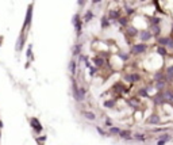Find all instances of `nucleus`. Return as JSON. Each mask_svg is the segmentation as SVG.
I'll return each instance as SVG.
<instances>
[{"label": "nucleus", "mask_w": 173, "mask_h": 145, "mask_svg": "<svg viewBox=\"0 0 173 145\" xmlns=\"http://www.w3.org/2000/svg\"><path fill=\"white\" fill-rule=\"evenodd\" d=\"M92 18H93V14H92V11H88V12L85 14V16H84V21H85V22H89Z\"/></svg>", "instance_id": "obj_19"}, {"label": "nucleus", "mask_w": 173, "mask_h": 145, "mask_svg": "<svg viewBox=\"0 0 173 145\" xmlns=\"http://www.w3.org/2000/svg\"><path fill=\"white\" fill-rule=\"evenodd\" d=\"M0 136H2V133H0Z\"/></svg>", "instance_id": "obj_34"}, {"label": "nucleus", "mask_w": 173, "mask_h": 145, "mask_svg": "<svg viewBox=\"0 0 173 145\" xmlns=\"http://www.w3.org/2000/svg\"><path fill=\"white\" fill-rule=\"evenodd\" d=\"M0 44H2V38H0Z\"/></svg>", "instance_id": "obj_33"}, {"label": "nucleus", "mask_w": 173, "mask_h": 145, "mask_svg": "<svg viewBox=\"0 0 173 145\" xmlns=\"http://www.w3.org/2000/svg\"><path fill=\"white\" fill-rule=\"evenodd\" d=\"M158 138H161V140H165V141H169V140H170V136H169V134H162V136H160Z\"/></svg>", "instance_id": "obj_23"}, {"label": "nucleus", "mask_w": 173, "mask_h": 145, "mask_svg": "<svg viewBox=\"0 0 173 145\" xmlns=\"http://www.w3.org/2000/svg\"><path fill=\"white\" fill-rule=\"evenodd\" d=\"M84 2H85V0H78V4L82 6V4H84Z\"/></svg>", "instance_id": "obj_30"}, {"label": "nucleus", "mask_w": 173, "mask_h": 145, "mask_svg": "<svg viewBox=\"0 0 173 145\" xmlns=\"http://www.w3.org/2000/svg\"><path fill=\"white\" fill-rule=\"evenodd\" d=\"M168 141H165V140H161V138H158V141H157V145H165Z\"/></svg>", "instance_id": "obj_27"}, {"label": "nucleus", "mask_w": 173, "mask_h": 145, "mask_svg": "<svg viewBox=\"0 0 173 145\" xmlns=\"http://www.w3.org/2000/svg\"><path fill=\"white\" fill-rule=\"evenodd\" d=\"M126 35H128V37H138L139 35V31L138 29H137L135 26H131V25H128L127 27H126Z\"/></svg>", "instance_id": "obj_5"}, {"label": "nucleus", "mask_w": 173, "mask_h": 145, "mask_svg": "<svg viewBox=\"0 0 173 145\" xmlns=\"http://www.w3.org/2000/svg\"><path fill=\"white\" fill-rule=\"evenodd\" d=\"M93 62H95V65L97 68H101L104 65V60L101 57H93Z\"/></svg>", "instance_id": "obj_13"}, {"label": "nucleus", "mask_w": 173, "mask_h": 145, "mask_svg": "<svg viewBox=\"0 0 173 145\" xmlns=\"http://www.w3.org/2000/svg\"><path fill=\"white\" fill-rule=\"evenodd\" d=\"M134 138H135V140H139V141H145V140H146V137H145L143 134H139V133H135V134H134Z\"/></svg>", "instance_id": "obj_20"}, {"label": "nucleus", "mask_w": 173, "mask_h": 145, "mask_svg": "<svg viewBox=\"0 0 173 145\" xmlns=\"http://www.w3.org/2000/svg\"><path fill=\"white\" fill-rule=\"evenodd\" d=\"M31 15H33V6H29V8H27V15H26V21H25V29H29V26L31 23Z\"/></svg>", "instance_id": "obj_8"}, {"label": "nucleus", "mask_w": 173, "mask_h": 145, "mask_svg": "<svg viewBox=\"0 0 173 145\" xmlns=\"http://www.w3.org/2000/svg\"><path fill=\"white\" fill-rule=\"evenodd\" d=\"M73 25H74V29L77 31V37H80L81 34V21H80V16L76 15V16L73 18Z\"/></svg>", "instance_id": "obj_7"}, {"label": "nucleus", "mask_w": 173, "mask_h": 145, "mask_svg": "<svg viewBox=\"0 0 173 145\" xmlns=\"http://www.w3.org/2000/svg\"><path fill=\"white\" fill-rule=\"evenodd\" d=\"M108 26H110V18L108 16H103V18H101V27H103V29H107Z\"/></svg>", "instance_id": "obj_15"}, {"label": "nucleus", "mask_w": 173, "mask_h": 145, "mask_svg": "<svg viewBox=\"0 0 173 145\" xmlns=\"http://www.w3.org/2000/svg\"><path fill=\"white\" fill-rule=\"evenodd\" d=\"M96 130H97V133H99L100 136H105V132H104L100 126H96Z\"/></svg>", "instance_id": "obj_22"}, {"label": "nucleus", "mask_w": 173, "mask_h": 145, "mask_svg": "<svg viewBox=\"0 0 173 145\" xmlns=\"http://www.w3.org/2000/svg\"><path fill=\"white\" fill-rule=\"evenodd\" d=\"M124 80L130 81V83H137V81L141 80V75H138V73H130V75L124 76Z\"/></svg>", "instance_id": "obj_6"}, {"label": "nucleus", "mask_w": 173, "mask_h": 145, "mask_svg": "<svg viewBox=\"0 0 173 145\" xmlns=\"http://www.w3.org/2000/svg\"><path fill=\"white\" fill-rule=\"evenodd\" d=\"M156 53L158 54L161 58L168 57V54H169L168 48H166V46H162V45H157V46H156Z\"/></svg>", "instance_id": "obj_4"}, {"label": "nucleus", "mask_w": 173, "mask_h": 145, "mask_svg": "<svg viewBox=\"0 0 173 145\" xmlns=\"http://www.w3.org/2000/svg\"><path fill=\"white\" fill-rule=\"evenodd\" d=\"M147 50V45L145 44V42H141V44H135L131 46V54H134V56H139V54H143Z\"/></svg>", "instance_id": "obj_1"}, {"label": "nucleus", "mask_w": 173, "mask_h": 145, "mask_svg": "<svg viewBox=\"0 0 173 145\" xmlns=\"http://www.w3.org/2000/svg\"><path fill=\"white\" fill-rule=\"evenodd\" d=\"M104 107H107V108H114L116 106V100H114V99H108V100H104Z\"/></svg>", "instance_id": "obj_12"}, {"label": "nucleus", "mask_w": 173, "mask_h": 145, "mask_svg": "<svg viewBox=\"0 0 173 145\" xmlns=\"http://www.w3.org/2000/svg\"><path fill=\"white\" fill-rule=\"evenodd\" d=\"M118 22L120 23V26H124V27L128 26V19L126 18V16H120L119 19H118Z\"/></svg>", "instance_id": "obj_16"}, {"label": "nucleus", "mask_w": 173, "mask_h": 145, "mask_svg": "<svg viewBox=\"0 0 173 145\" xmlns=\"http://www.w3.org/2000/svg\"><path fill=\"white\" fill-rule=\"evenodd\" d=\"M30 125H31V128H33L37 133H41V132L43 130V128H42L41 122H39V119L35 118V117H33V118L30 119Z\"/></svg>", "instance_id": "obj_3"}, {"label": "nucleus", "mask_w": 173, "mask_h": 145, "mask_svg": "<svg viewBox=\"0 0 173 145\" xmlns=\"http://www.w3.org/2000/svg\"><path fill=\"white\" fill-rule=\"evenodd\" d=\"M105 126H108V128H111V126H112V122H111V119H110V118L105 119Z\"/></svg>", "instance_id": "obj_28"}, {"label": "nucleus", "mask_w": 173, "mask_h": 145, "mask_svg": "<svg viewBox=\"0 0 173 145\" xmlns=\"http://www.w3.org/2000/svg\"><path fill=\"white\" fill-rule=\"evenodd\" d=\"M138 38L141 40V42H149L152 40V38H154V34L152 33V30L150 29H143V30H141L139 31V35H138Z\"/></svg>", "instance_id": "obj_2"}, {"label": "nucleus", "mask_w": 173, "mask_h": 145, "mask_svg": "<svg viewBox=\"0 0 173 145\" xmlns=\"http://www.w3.org/2000/svg\"><path fill=\"white\" fill-rule=\"evenodd\" d=\"M80 53V45H76V48H74V52H73V54L76 56V54H78Z\"/></svg>", "instance_id": "obj_24"}, {"label": "nucleus", "mask_w": 173, "mask_h": 145, "mask_svg": "<svg viewBox=\"0 0 173 145\" xmlns=\"http://www.w3.org/2000/svg\"><path fill=\"white\" fill-rule=\"evenodd\" d=\"M119 137H120V138H123V140H131L133 138L131 132H130V130H122L119 133Z\"/></svg>", "instance_id": "obj_11"}, {"label": "nucleus", "mask_w": 173, "mask_h": 145, "mask_svg": "<svg viewBox=\"0 0 173 145\" xmlns=\"http://www.w3.org/2000/svg\"><path fill=\"white\" fill-rule=\"evenodd\" d=\"M85 88H80V94H81V99L84 100V96H85Z\"/></svg>", "instance_id": "obj_26"}, {"label": "nucleus", "mask_w": 173, "mask_h": 145, "mask_svg": "<svg viewBox=\"0 0 173 145\" xmlns=\"http://www.w3.org/2000/svg\"><path fill=\"white\" fill-rule=\"evenodd\" d=\"M70 72H72L73 73V75H74V72H76V62H74V61H70Z\"/></svg>", "instance_id": "obj_21"}, {"label": "nucleus", "mask_w": 173, "mask_h": 145, "mask_svg": "<svg viewBox=\"0 0 173 145\" xmlns=\"http://www.w3.org/2000/svg\"><path fill=\"white\" fill-rule=\"evenodd\" d=\"M82 114H84V117L87 119H89V121H95L96 119V115L93 114L92 111H85V113H82Z\"/></svg>", "instance_id": "obj_14"}, {"label": "nucleus", "mask_w": 173, "mask_h": 145, "mask_svg": "<svg viewBox=\"0 0 173 145\" xmlns=\"http://www.w3.org/2000/svg\"><path fill=\"white\" fill-rule=\"evenodd\" d=\"M110 133H111V134H119V133L122 132L119 128H116V126H111L110 128V130H108Z\"/></svg>", "instance_id": "obj_18"}, {"label": "nucleus", "mask_w": 173, "mask_h": 145, "mask_svg": "<svg viewBox=\"0 0 173 145\" xmlns=\"http://www.w3.org/2000/svg\"><path fill=\"white\" fill-rule=\"evenodd\" d=\"M138 95H139L141 98H147V96H149L147 89H146V88H139V89H138Z\"/></svg>", "instance_id": "obj_17"}, {"label": "nucleus", "mask_w": 173, "mask_h": 145, "mask_svg": "<svg viewBox=\"0 0 173 145\" xmlns=\"http://www.w3.org/2000/svg\"><path fill=\"white\" fill-rule=\"evenodd\" d=\"M2 128H3V122L0 121V129H2Z\"/></svg>", "instance_id": "obj_32"}, {"label": "nucleus", "mask_w": 173, "mask_h": 145, "mask_svg": "<svg viewBox=\"0 0 173 145\" xmlns=\"http://www.w3.org/2000/svg\"><path fill=\"white\" fill-rule=\"evenodd\" d=\"M101 0H93V4H97V3H100Z\"/></svg>", "instance_id": "obj_31"}, {"label": "nucleus", "mask_w": 173, "mask_h": 145, "mask_svg": "<svg viewBox=\"0 0 173 145\" xmlns=\"http://www.w3.org/2000/svg\"><path fill=\"white\" fill-rule=\"evenodd\" d=\"M45 140H46V136H41V137H38V138H37V142H43Z\"/></svg>", "instance_id": "obj_25"}, {"label": "nucleus", "mask_w": 173, "mask_h": 145, "mask_svg": "<svg viewBox=\"0 0 173 145\" xmlns=\"http://www.w3.org/2000/svg\"><path fill=\"white\" fill-rule=\"evenodd\" d=\"M27 57H29V60L31 58V46H30L29 49H27Z\"/></svg>", "instance_id": "obj_29"}, {"label": "nucleus", "mask_w": 173, "mask_h": 145, "mask_svg": "<svg viewBox=\"0 0 173 145\" xmlns=\"http://www.w3.org/2000/svg\"><path fill=\"white\" fill-rule=\"evenodd\" d=\"M120 16H122V14H120L119 10H112V11H110V14H108L110 21H118Z\"/></svg>", "instance_id": "obj_9"}, {"label": "nucleus", "mask_w": 173, "mask_h": 145, "mask_svg": "<svg viewBox=\"0 0 173 145\" xmlns=\"http://www.w3.org/2000/svg\"><path fill=\"white\" fill-rule=\"evenodd\" d=\"M160 122H161V119H160V117L157 114H152L147 118V123H150V125H158Z\"/></svg>", "instance_id": "obj_10"}]
</instances>
